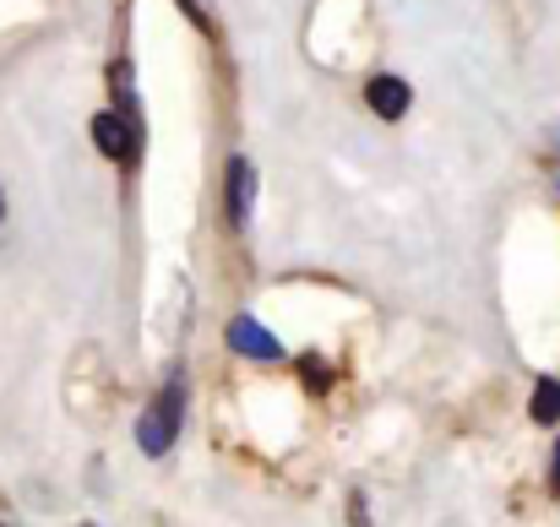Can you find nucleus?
Returning <instances> with one entry per match:
<instances>
[{
    "instance_id": "f257e3e1",
    "label": "nucleus",
    "mask_w": 560,
    "mask_h": 527,
    "mask_svg": "<svg viewBox=\"0 0 560 527\" xmlns=\"http://www.w3.org/2000/svg\"><path fill=\"white\" fill-rule=\"evenodd\" d=\"M180 413H186V375L175 370V375L164 380L159 402H153V408L142 413V424H137V441H142L148 457H164V452L175 446V435H180Z\"/></svg>"
},
{
    "instance_id": "f03ea898",
    "label": "nucleus",
    "mask_w": 560,
    "mask_h": 527,
    "mask_svg": "<svg viewBox=\"0 0 560 527\" xmlns=\"http://www.w3.org/2000/svg\"><path fill=\"white\" fill-rule=\"evenodd\" d=\"M93 142H98V153H104V159L131 164V159H137V131H131V115H126V109H98V115H93Z\"/></svg>"
},
{
    "instance_id": "7ed1b4c3",
    "label": "nucleus",
    "mask_w": 560,
    "mask_h": 527,
    "mask_svg": "<svg viewBox=\"0 0 560 527\" xmlns=\"http://www.w3.org/2000/svg\"><path fill=\"white\" fill-rule=\"evenodd\" d=\"M250 201H256V169H250V159H229V169H223V212H229V229H245V223H250Z\"/></svg>"
},
{
    "instance_id": "20e7f679",
    "label": "nucleus",
    "mask_w": 560,
    "mask_h": 527,
    "mask_svg": "<svg viewBox=\"0 0 560 527\" xmlns=\"http://www.w3.org/2000/svg\"><path fill=\"white\" fill-rule=\"evenodd\" d=\"M229 349L245 353V359H283V343H278L256 316H234V321H229Z\"/></svg>"
},
{
    "instance_id": "39448f33",
    "label": "nucleus",
    "mask_w": 560,
    "mask_h": 527,
    "mask_svg": "<svg viewBox=\"0 0 560 527\" xmlns=\"http://www.w3.org/2000/svg\"><path fill=\"white\" fill-rule=\"evenodd\" d=\"M365 104H371L381 120H402L408 104H413V93H408L402 77H371V82H365Z\"/></svg>"
},
{
    "instance_id": "423d86ee",
    "label": "nucleus",
    "mask_w": 560,
    "mask_h": 527,
    "mask_svg": "<svg viewBox=\"0 0 560 527\" xmlns=\"http://www.w3.org/2000/svg\"><path fill=\"white\" fill-rule=\"evenodd\" d=\"M528 413H534V424H560V380L556 375H539V380H534Z\"/></svg>"
},
{
    "instance_id": "0eeeda50",
    "label": "nucleus",
    "mask_w": 560,
    "mask_h": 527,
    "mask_svg": "<svg viewBox=\"0 0 560 527\" xmlns=\"http://www.w3.org/2000/svg\"><path fill=\"white\" fill-rule=\"evenodd\" d=\"M180 5H186V16H190V22H196V27H201V33L212 38V22H207V11H196V0H180Z\"/></svg>"
},
{
    "instance_id": "6e6552de",
    "label": "nucleus",
    "mask_w": 560,
    "mask_h": 527,
    "mask_svg": "<svg viewBox=\"0 0 560 527\" xmlns=\"http://www.w3.org/2000/svg\"><path fill=\"white\" fill-rule=\"evenodd\" d=\"M305 380H311V386H327V370H322V364H316V353H311V359H305Z\"/></svg>"
},
{
    "instance_id": "1a4fd4ad",
    "label": "nucleus",
    "mask_w": 560,
    "mask_h": 527,
    "mask_svg": "<svg viewBox=\"0 0 560 527\" xmlns=\"http://www.w3.org/2000/svg\"><path fill=\"white\" fill-rule=\"evenodd\" d=\"M550 490L560 495V441H556V462H550Z\"/></svg>"
},
{
    "instance_id": "9d476101",
    "label": "nucleus",
    "mask_w": 560,
    "mask_h": 527,
    "mask_svg": "<svg viewBox=\"0 0 560 527\" xmlns=\"http://www.w3.org/2000/svg\"><path fill=\"white\" fill-rule=\"evenodd\" d=\"M0 212H5V196H0Z\"/></svg>"
}]
</instances>
